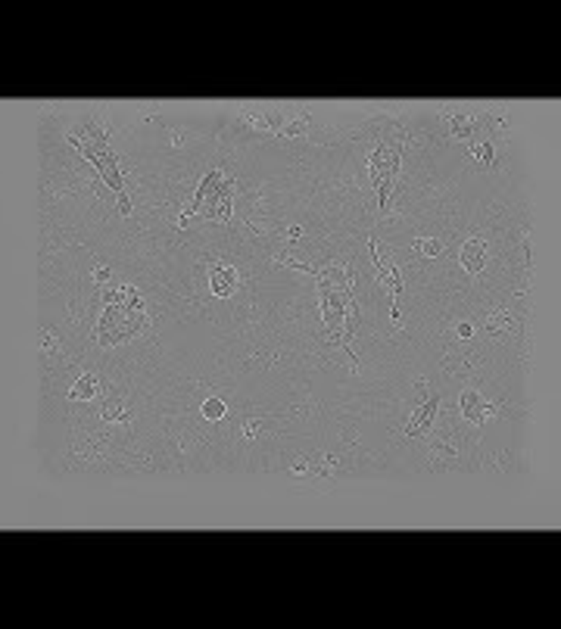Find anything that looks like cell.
I'll use <instances>...</instances> for the list:
<instances>
[{
  "label": "cell",
  "mask_w": 561,
  "mask_h": 629,
  "mask_svg": "<svg viewBox=\"0 0 561 629\" xmlns=\"http://www.w3.org/2000/svg\"><path fill=\"white\" fill-rule=\"evenodd\" d=\"M403 150H405L403 131H393V134H387V138H380L378 144L371 147V153H368V175H371L380 212H387L393 196H396L399 171H403Z\"/></svg>",
  "instance_id": "1"
},
{
  "label": "cell",
  "mask_w": 561,
  "mask_h": 629,
  "mask_svg": "<svg viewBox=\"0 0 561 629\" xmlns=\"http://www.w3.org/2000/svg\"><path fill=\"white\" fill-rule=\"evenodd\" d=\"M436 411H440V396H436V393H430V396L424 399L421 405H415L412 417L403 424V436H405V440H424V436L430 433V427H434V421H436Z\"/></svg>",
  "instance_id": "2"
},
{
  "label": "cell",
  "mask_w": 561,
  "mask_h": 629,
  "mask_svg": "<svg viewBox=\"0 0 561 629\" xmlns=\"http://www.w3.org/2000/svg\"><path fill=\"white\" fill-rule=\"evenodd\" d=\"M459 409H461V417L465 421H471V424H477V427H484L490 417H496V405L493 402H486L484 396H480L477 390H461V396H459Z\"/></svg>",
  "instance_id": "3"
},
{
  "label": "cell",
  "mask_w": 561,
  "mask_h": 629,
  "mask_svg": "<svg viewBox=\"0 0 561 629\" xmlns=\"http://www.w3.org/2000/svg\"><path fill=\"white\" fill-rule=\"evenodd\" d=\"M237 283H240V271L234 265L212 262V268H209V290H212V296L225 299V296H231L237 290Z\"/></svg>",
  "instance_id": "4"
},
{
  "label": "cell",
  "mask_w": 561,
  "mask_h": 629,
  "mask_svg": "<svg viewBox=\"0 0 561 629\" xmlns=\"http://www.w3.org/2000/svg\"><path fill=\"white\" fill-rule=\"evenodd\" d=\"M459 262L468 274H480V271L486 268V262H490V246H486V240H480V237L465 240V243H461V252H459Z\"/></svg>",
  "instance_id": "5"
},
{
  "label": "cell",
  "mask_w": 561,
  "mask_h": 629,
  "mask_svg": "<svg viewBox=\"0 0 561 629\" xmlns=\"http://www.w3.org/2000/svg\"><path fill=\"white\" fill-rule=\"evenodd\" d=\"M221 178H225V169H219V165H212V169H209L206 175L200 178V184H196V190H194V200H190V206L184 209V215H190V218H196V212H200L203 200H206V196L212 194L215 187H219V184H221Z\"/></svg>",
  "instance_id": "6"
},
{
  "label": "cell",
  "mask_w": 561,
  "mask_h": 629,
  "mask_svg": "<svg viewBox=\"0 0 561 629\" xmlns=\"http://www.w3.org/2000/svg\"><path fill=\"white\" fill-rule=\"evenodd\" d=\"M97 390H100V384H97L94 374H82V377L69 386V399L72 402H94Z\"/></svg>",
  "instance_id": "7"
},
{
  "label": "cell",
  "mask_w": 561,
  "mask_h": 629,
  "mask_svg": "<svg viewBox=\"0 0 561 629\" xmlns=\"http://www.w3.org/2000/svg\"><path fill=\"white\" fill-rule=\"evenodd\" d=\"M449 119V134L455 140H471L474 138V128H477V119L471 113H455V115H446Z\"/></svg>",
  "instance_id": "8"
},
{
  "label": "cell",
  "mask_w": 561,
  "mask_h": 629,
  "mask_svg": "<svg viewBox=\"0 0 561 629\" xmlns=\"http://www.w3.org/2000/svg\"><path fill=\"white\" fill-rule=\"evenodd\" d=\"M240 119H243L246 125H252L256 131H271V134L281 131V119H277V115H271V113H256V109H243V115H240Z\"/></svg>",
  "instance_id": "9"
},
{
  "label": "cell",
  "mask_w": 561,
  "mask_h": 629,
  "mask_svg": "<svg viewBox=\"0 0 561 629\" xmlns=\"http://www.w3.org/2000/svg\"><path fill=\"white\" fill-rule=\"evenodd\" d=\"M309 128H312V115L309 113H300V115H293L287 125H281V131H277L275 138H281V140H287V138H306V134H309Z\"/></svg>",
  "instance_id": "10"
},
{
  "label": "cell",
  "mask_w": 561,
  "mask_h": 629,
  "mask_svg": "<svg viewBox=\"0 0 561 629\" xmlns=\"http://www.w3.org/2000/svg\"><path fill=\"white\" fill-rule=\"evenodd\" d=\"M468 153H471L474 159H477L480 165H496V150H493V140H471L468 144Z\"/></svg>",
  "instance_id": "11"
},
{
  "label": "cell",
  "mask_w": 561,
  "mask_h": 629,
  "mask_svg": "<svg viewBox=\"0 0 561 629\" xmlns=\"http://www.w3.org/2000/svg\"><path fill=\"white\" fill-rule=\"evenodd\" d=\"M200 415L206 417V421H221V417L228 415V405H225V399H219V396H209L206 402H203Z\"/></svg>",
  "instance_id": "12"
},
{
  "label": "cell",
  "mask_w": 561,
  "mask_h": 629,
  "mask_svg": "<svg viewBox=\"0 0 561 629\" xmlns=\"http://www.w3.org/2000/svg\"><path fill=\"white\" fill-rule=\"evenodd\" d=\"M412 252H415V256L436 259V256H443V243L434 237H424V240H415V243H412Z\"/></svg>",
  "instance_id": "13"
},
{
  "label": "cell",
  "mask_w": 561,
  "mask_h": 629,
  "mask_svg": "<svg viewBox=\"0 0 561 629\" xmlns=\"http://www.w3.org/2000/svg\"><path fill=\"white\" fill-rule=\"evenodd\" d=\"M511 328V314L505 312V308H496V312L486 318V330L490 334H502V330H508Z\"/></svg>",
  "instance_id": "14"
},
{
  "label": "cell",
  "mask_w": 561,
  "mask_h": 629,
  "mask_svg": "<svg viewBox=\"0 0 561 629\" xmlns=\"http://www.w3.org/2000/svg\"><path fill=\"white\" fill-rule=\"evenodd\" d=\"M275 265H284V268H293V271H306L309 277L322 274V268H315V265H306V262H300V259H293V256H275Z\"/></svg>",
  "instance_id": "15"
},
{
  "label": "cell",
  "mask_w": 561,
  "mask_h": 629,
  "mask_svg": "<svg viewBox=\"0 0 561 629\" xmlns=\"http://www.w3.org/2000/svg\"><path fill=\"white\" fill-rule=\"evenodd\" d=\"M100 417L103 421H109V424H125V405L119 402V399H113V402H107L103 405V411H100Z\"/></svg>",
  "instance_id": "16"
},
{
  "label": "cell",
  "mask_w": 561,
  "mask_h": 629,
  "mask_svg": "<svg viewBox=\"0 0 561 629\" xmlns=\"http://www.w3.org/2000/svg\"><path fill=\"white\" fill-rule=\"evenodd\" d=\"M41 349H44V353H57L59 349V340H57L53 330H41Z\"/></svg>",
  "instance_id": "17"
},
{
  "label": "cell",
  "mask_w": 561,
  "mask_h": 629,
  "mask_svg": "<svg viewBox=\"0 0 561 629\" xmlns=\"http://www.w3.org/2000/svg\"><path fill=\"white\" fill-rule=\"evenodd\" d=\"M262 427H265V421H262V417H252V421H246V424H243V436H246V440H256V433H259Z\"/></svg>",
  "instance_id": "18"
},
{
  "label": "cell",
  "mask_w": 561,
  "mask_h": 629,
  "mask_svg": "<svg viewBox=\"0 0 561 629\" xmlns=\"http://www.w3.org/2000/svg\"><path fill=\"white\" fill-rule=\"evenodd\" d=\"M116 203H119L122 215H131V196H128V190H125V194H116Z\"/></svg>",
  "instance_id": "19"
},
{
  "label": "cell",
  "mask_w": 561,
  "mask_h": 629,
  "mask_svg": "<svg viewBox=\"0 0 561 629\" xmlns=\"http://www.w3.org/2000/svg\"><path fill=\"white\" fill-rule=\"evenodd\" d=\"M455 334H459V340H471V337H474V324L461 321L459 328H455Z\"/></svg>",
  "instance_id": "20"
},
{
  "label": "cell",
  "mask_w": 561,
  "mask_h": 629,
  "mask_svg": "<svg viewBox=\"0 0 561 629\" xmlns=\"http://www.w3.org/2000/svg\"><path fill=\"white\" fill-rule=\"evenodd\" d=\"M109 277H113V271H109V268H94V281L97 283H109Z\"/></svg>",
  "instance_id": "21"
},
{
  "label": "cell",
  "mask_w": 561,
  "mask_h": 629,
  "mask_svg": "<svg viewBox=\"0 0 561 629\" xmlns=\"http://www.w3.org/2000/svg\"><path fill=\"white\" fill-rule=\"evenodd\" d=\"M284 234H287V237H291V240H300V237H303V227H300V225H291V227H284Z\"/></svg>",
  "instance_id": "22"
},
{
  "label": "cell",
  "mask_w": 561,
  "mask_h": 629,
  "mask_svg": "<svg viewBox=\"0 0 561 629\" xmlns=\"http://www.w3.org/2000/svg\"><path fill=\"white\" fill-rule=\"evenodd\" d=\"M187 227H190V215L181 212V218H178V231H187Z\"/></svg>",
  "instance_id": "23"
}]
</instances>
